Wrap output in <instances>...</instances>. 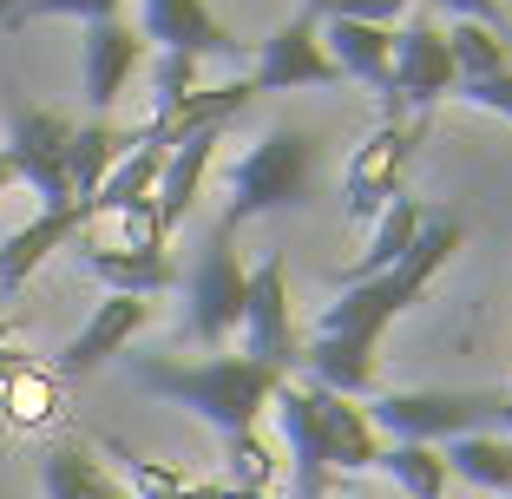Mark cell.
<instances>
[{
  "label": "cell",
  "instance_id": "cell-1",
  "mask_svg": "<svg viewBox=\"0 0 512 499\" xmlns=\"http://www.w3.org/2000/svg\"><path fill=\"white\" fill-rule=\"evenodd\" d=\"M460 237H467L460 217H427L421 237L407 243V257L394 263V270L368 276V283H348L342 303L322 309L316 342H302V368L316 375V388L342 394V401L375 394V342H381V329L421 303V289L434 283V270L460 250Z\"/></svg>",
  "mask_w": 512,
  "mask_h": 499
},
{
  "label": "cell",
  "instance_id": "cell-2",
  "mask_svg": "<svg viewBox=\"0 0 512 499\" xmlns=\"http://www.w3.org/2000/svg\"><path fill=\"white\" fill-rule=\"evenodd\" d=\"M132 381L151 394H165L178 408L204 414L217 434H243L263 421L270 394L283 375L256 368L250 355H211V362H178V355H132Z\"/></svg>",
  "mask_w": 512,
  "mask_h": 499
},
{
  "label": "cell",
  "instance_id": "cell-3",
  "mask_svg": "<svg viewBox=\"0 0 512 499\" xmlns=\"http://www.w3.org/2000/svg\"><path fill=\"white\" fill-rule=\"evenodd\" d=\"M309 178H316V145H309V132L276 125V132H263L250 152L230 165L224 217H217V224L237 230V224H250V217L296 211V204H309Z\"/></svg>",
  "mask_w": 512,
  "mask_h": 499
},
{
  "label": "cell",
  "instance_id": "cell-4",
  "mask_svg": "<svg viewBox=\"0 0 512 499\" xmlns=\"http://www.w3.org/2000/svg\"><path fill=\"white\" fill-rule=\"evenodd\" d=\"M486 421H499V394H473V388H394L368 408V427L381 440H421V447L486 434Z\"/></svg>",
  "mask_w": 512,
  "mask_h": 499
},
{
  "label": "cell",
  "instance_id": "cell-5",
  "mask_svg": "<svg viewBox=\"0 0 512 499\" xmlns=\"http://www.w3.org/2000/svg\"><path fill=\"white\" fill-rule=\"evenodd\" d=\"M453 60H447V33L434 20H407L394 33V60H388V92H381V119H407L427 112L440 99H453Z\"/></svg>",
  "mask_w": 512,
  "mask_h": 499
},
{
  "label": "cell",
  "instance_id": "cell-6",
  "mask_svg": "<svg viewBox=\"0 0 512 499\" xmlns=\"http://www.w3.org/2000/svg\"><path fill=\"white\" fill-rule=\"evenodd\" d=\"M243 289H250V270H243L237 250H230V230L217 224L211 237H204V250H197L191 283H184V303H191V335L204 348L230 342V335L243 329Z\"/></svg>",
  "mask_w": 512,
  "mask_h": 499
},
{
  "label": "cell",
  "instance_id": "cell-7",
  "mask_svg": "<svg viewBox=\"0 0 512 499\" xmlns=\"http://www.w3.org/2000/svg\"><path fill=\"white\" fill-rule=\"evenodd\" d=\"M414 138H421V119H381L375 132L355 145V158H348V171H342V217L348 224H368V217L401 191Z\"/></svg>",
  "mask_w": 512,
  "mask_h": 499
},
{
  "label": "cell",
  "instance_id": "cell-8",
  "mask_svg": "<svg viewBox=\"0 0 512 499\" xmlns=\"http://www.w3.org/2000/svg\"><path fill=\"white\" fill-rule=\"evenodd\" d=\"M243 355L256 368L289 381V368L302 362V335L289 322V276H283V257H263L250 270V289H243Z\"/></svg>",
  "mask_w": 512,
  "mask_h": 499
},
{
  "label": "cell",
  "instance_id": "cell-9",
  "mask_svg": "<svg viewBox=\"0 0 512 499\" xmlns=\"http://www.w3.org/2000/svg\"><path fill=\"white\" fill-rule=\"evenodd\" d=\"M66 138L73 125L60 112L40 106H14V132H7V165H14L20 184H33L40 211H66L73 204V184H66Z\"/></svg>",
  "mask_w": 512,
  "mask_h": 499
},
{
  "label": "cell",
  "instance_id": "cell-10",
  "mask_svg": "<svg viewBox=\"0 0 512 499\" xmlns=\"http://www.w3.org/2000/svg\"><path fill=\"white\" fill-rule=\"evenodd\" d=\"M329 79H342V73L322 53V20L309 7L289 14L270 40H256V66H250L256 92H302V86H329Z\"/></svg>",
  "mask_w": 512,
  "mask_h": 499
},
{
  "label": "cell",
  "instance_id": "cell-11",
  "mask_svg": "<svg viewBox=\"0 0 512 499\" xmlns=\"http://www.w3.org/2000/svg\"><path fill=\"white\" fill-rule=\"evenodd\" d=\"M138 33L158 53H184V60H243V40L204 0H138Z\"/></svg>",
  "mask_w": 512,
  "mask_h": 499
},
{
  "label": "cell",
  "instance_id": "cell-12",
  "mask_svg": "<svg viewBox=\"0 0 512 499\" xmlns=\"http://www.w3.org/2000/svg\"><path fill=\"white\" fill-rule=\"evenodd\" d=\"M138 60H145V33L132 27V20H86V33H79V86H86V106L92 112H112L125 99V86H132Z\"/></svg>",
  "mask_w": 512,
  "mask_h": 499
},
{
  "label": "cell",
  "instance_id": "cell-13",
  "mask_svg": "<svg viewBox=\"0 0 512 499\" xmlns=\"http://www.w3.org/2000/svg\"><path fill=\"white\" fill-rule=\"evenodd\" d=\"M309 414H316V447H322V467L342 480V473H368L381 460V434L368 427L362 401H342L329 388H309Z\"/></svg>",
  "mask_w": 512,
  "mask_h": 499
},
{
  "label": "cell",
  "instance_id": "cell-14",
  "mask_svg": "<svg viewBox=\"0 0 512 499\" xmlns=\"http://www.w3.org/2000/svg\"><path fill=\"white\" fill-rule=\"evenodd\" d=\"M250 99H256L250 79H230V86H197V92H184L178 106L151 112V125H138V145L171 152V145H178V138H191V132H224V125L237 119Z\"/></svg>",
  "mask_w": 512,
  "mask_h": 499
},
{
  "label": "cell",
  "instance_id": "cell-15",
  "mask_svg": "<svg viewBox=\"0 0 512 499\" xmlns=\"http://www.w3.org/2000/svg\"><path fill=\"white\" fill-rule=\"evenodd\" d=\"M270 414H276V434H283V447H289V493H296V499H329V480H335V473L322 467L316 414H309V388H296V381H276Z\"/></svg>",
  "mask_w": 512,
  "mask_h": 499
},
{
  "label": "cell",
  "instance_id": "cell-16",
  "mask_svg": "<svg viewBox=\"0 0 512 499\" xmlns=\"http://www.w3.org/2000/svg\"><path fill=\"white\" fill-rule=\"evenodd\" d=\"M73 250L112 296H165V289L178 283V263H171L165 250H119V243H99V237H86V230L73 237Z\"/></svg>",
  "mask_w": 512,
  "mask_h": 499
},
{
  "label": "cell",
  "instance_id": "cell-17",
  "mask_svg": "<svg viewBox=\"0 0 512 499\" xmlns=\"http://www.w3.org/2000/svg\"><path fill=\"white\" fill-rule=\"evenodd\" d=\"M217 138H224V132H191V138H178V145L165 152V165H158L151 211H158V230H165V237L191 217L197 191H204V171H211V158H217Z\"/></svg>",
  "mask_w": 512,
  "mask_h": 499
},
{
  "label": "cell",
  "instance_id": "cell-18",
  "mask_svg": "<svg viewBox=\"0 0 512 499\" xmlns=\"http://www.w3.org/2000/svg\"><path fill=\"white\" fill-rule=\"evenodd\" d=\"M151 322V303L145 296H106V303L92 309V322L66 342V355H60V375H92V368L106 362V355H119L125 342H132L138 329Z\"/></svg>",
  "mask_w": 512,
  "mask_h": 499
},
{
  "label": "cell",
  "instance_id": "cell-19",
  "mask_svg": "<svg viewBox=\"0 0 512 499\" xmlns=\"http://www.w3.org/2000/svg\"><path fill=\"white\" fill-rule=\"evenodd\" d=\"M86 224H92L86 204H66V211H40L27 230H14V237L0 243V289H20L46 257H53V250H66Z\"/></svg>",
  "mask_w": 512,
  "mask_h": 499
},
{
  "label": "cell",
  "instance_id": "cell-20",
  "mask_svg": "<svg viewBox=\"0 0 512 499\" xmlns=\"http://www.w3.org/2000/svg\"><path fill=\"white\" fill-rule=\"evenodd\" d=\"M322 53L335 60L342 79L388 92V60H394V27H368V20H322Z\"/></svg>",
  "mask_w": 512,
  "mask_h": 499
},
{
  "label": "cell",
  "instance_id": "cell-21",
  "mask_svg": "<svg viewBox=\"0 0 512 499\" xmlns=\"http://www.w3.org/2000/svg\"><path fill=\"white\" fill-rule=\"evenodd\" d=\"M421 224H427V204L421 197H407V191H394L388 204H381L375 211V237H368V250L355 263H348L342 276H335V283H368V276H381V270H394V263L407 257V243L421 237Z\"/></svg>",
  "mask_w": 512,
  "mask_h": 499
},
{
  "label": "cell",
  "instance_id": "cell-22",
  "mask_svg": "<svg viewBox=\"0 0 512 499\" xmlns=\"http://www.w3.org/2000/svg\"><path fill=\"white\" fill-rule=\"evenodd\" d=\"M132 145H138V138H132V132H119L112 119L73 125V138H66V184H73V204H86V197L106 184V171L119 165Z\"/></svg>",
  "mask_w": 512,
  "mask_h": 499
},
{
  "label": "cell",
  "instance_id": "cell-23",
  "mask_svg": "<svg viewBox=\"0 0 512 499\" xmlns=\"http://www.w3.org/2000/svg\"><path fill=\"white\" fill-rule=\"evenodd\" d=\"M132 138H138V132H132ZM158 165H165V152H158V145H132V152H125L119 165L106 171V184H99V191L86 197L92 224H99V217H119L125 204H145L151 184H158Z\"/></svg>",
  "mask_w": 512,
  "mask_h": 499
},
{
  "label": "cell",
  "instance_id": "cell-24",
  "mask_svg": "<svg viewBox=\"0 0 512 499\" xmlns=\"http://www.w3.org/2000/svg\"><path fill=\"white\" fill-rule=\"evenodd\" d=\"M440 460H447V473H460V480L486 486V493L512 499V440L499 434H460L440 447Z\"/></svg>",
  "mask_w": 512,
  "mask_h": 499
},
{
  "label": "cell",
  "instance_id": "cell-25",
  "mask_svg": "<svg viewBox=\"0 0 512 499\" xmlns=\"http://www.w3.org/2000/svg\"><path fill=\"white\" fill-rule=\"evenodd\" d=\"M375 467L388 473L407 499H447V460H440V447H421V440H388Z\"/></svg>",
  "mask_w": 512,
  "mask_h": 499
},
{
  "label": "cell",
  "instance_id": "cell-26",
  "mask_svg": "<svg viewBox=\"0 0 512 499\" xmlns=\"http://www.w3.org/2000/svg\"><path fill=\"white\" fill-rule=\"evenodd\" d=\"M447 60H453V79H493L512 66V40L480 20H453L447 27Z\"/></svg>",
  "mask_w": 512,
  "mask_h": 499
},
{
  "label": "cell",
  "instance_id": "cell-27",
  "mask_svg": "<svg viewBox=\"0 0 512 499\" xmlns=\"http://www.w3.org/2000/svg\"><path fill=\"white\" fill-rule=\"evenodd\" d=\"M0 414H7L14 427H46L53 414H60V381L46 375V368L20 362L14 375L0 381Z\"/></svg>",
  "mask_w": 512,
  "mask_h": 499
},
{
  "label": "cell",
  "instance_id": "cell-28",
  "mask_svg": "<svg viewBox=\"0 0 512 499\" xmlns=\"http://www.w3.org/2000/svg\"><path fill=\"white\" fill-rule=\"evenodd\" d=\"M270 480H276L270 440L256 434V427L224 434V486H230V493H270Z\"/></svg>",
  "mask_w": 512,
  "mask_h": 499
},
{
  "label": "cell",
  "instance_id": "cell-29",
  "mask_svg": "<svg viewBox=\"0 0 512 499\" xmlns=\"http://www.w3.org/2000/svg\"><path fill=\"white\" fill-rule=\"evenodd\" d=\"M106 486L112 480L99 473V460L86 447H53L46 454V499H99Z\"/></svg>",
  "mask_w": 512,
  "mask_h": 499
},
{
  "label": "cell",
  "instance_id": "cell-30",
  "mask_svg": "<svg viewBox=\"0 0 512 499\" xmlns=\"http://www.w3.org/2000/svg\"><path fill=\"white\" fill-rule=\"evenodd\" d=\"M119 7L125 0H20L0 27H27V20H79V27H86V20H112Z\"/></svg>",
  "mask_w": 512,
  "mask_h": 499
},
{
  "label": "cell",
  "instance_id": "cell-31",
  "mask_svg": "<svg viewBox=\"0 0 512 499\" xmlns=\"http://www.w3.org/2000/svg\"><path fill=\"white\" fill-rule=\"evenodd\" d=\"M414 0H309L316 20H368V27H394V14H407Z\"/></svg>",
  "mask_w": 512,
  "mask_h": 499
},
{
  "label": "cell",
  "instance_id": "cell-32",
  "mask_svg": "<svg viewBox=\"0 0 512 499\" xmlns=\"http://www.w3.org/2000/svg\"><path fill=\"white\" fill-rule=\"evenodd\" d=\"M184 92H197V60H184V53H158V66H151V99H158V112L178 106Z\"/></svg>",
  "mask_w": 512,
  "mask_h": 499
},
{
  "label": "cell",
  "instance_id": "cell-33",
  "mask_svg": "<svg viewBox=\"0 0 512 499\" xmlns=\"http://www.w3.org/2000/svg\"><path fill=\"white\" fill-rule=\"evenodd\" d=\"M125 480H132V499H158V493H178L184 473L178 467H158V460H132V454H125Z\"/></svg>",
  "mask_w": 512,
  "mask_h": 499
},
{
  "label": "cell",
  "instance_id": "cell-34",
  "mask_svg": "<svg viewBox=\"0 0 512 499\" xmlns=\"http://www.w3.org/2000/svg\"><path fill=\"white\" fill-rule=\"evenodd\" d=\"M434 7H440L447 20H480V27H493V33H506V40H512L506 7H499V0H434Z\"/></svg>",
  "mask_w": 512,
  "mask_h": 499
},
{
  "label": "cell",
  "instance_id": "cell-35",
  "mask_svg": "<svg viewBox=\"0 0 512 499\" xmlns=\"http://www.w3.org/2000/svg\"><path fill=\"white\" fill-rule=\"evenodd\" d=\"M20 362H27V355H20V348H7V316H0V381L14 375V368H20Z\"/></svg>",
  "mask_w": 512,
  "mask_h": 499
},
{
  "label": "cell",
  "instance_id": "cell-36",
  "mask_svg": "<svg viewBox=\"0 0 512 499\" xmlns=\"http://www.w3.org/2000/svg\"><path fill=\"white\" fill-rule=\"evenodd\" d=\"M158 499H224V486H197V480H184L178 493H158Z\"/></svg>",
  "mask_w": 512,
  "mask_h": 499
},
{
  "label": "cell",
  "instance_id": "cell-37",
  "mask_svg": "<svg viewBox=\"0 0 512 499\" xmlns=\"http://www.w3.org/2000/svg\"><path fill=\"white\" fill-rule=\"evenodd\" d=\"M7 184H20V178H14V165H7V152H0V191H7Z\"/></svg>",
  "mask_w": 512,
  "mask_h": 499
},
{
  "label": "cell",
  "instance_id": "cell-38",
  "mask_svg": "<svg viewBox=\"0 0 512 499\" xmlns=\"http://www.w3.org/2000/svg\"><path fill=\"white\" fill-rule=\"evenodd\" d=\"M499 421H506V427H512V394H499Z\"/></svg>",
  "mask_w": 512,
  "mask_h": 499
},
{
  "label": "cell",
  "instance_id": "cell-39",
  "mask_svg": "<svg viewBox=\"0 0 512 499\" xmlns=\"http://www.w3.org/2000/svg\"><path fill=\"white\" fill-rule=\"evenodd\" d=\"M224 499H263V493H230V486H224Z\"/></svg>",
  "mask_w": 512,
  "mask_h": 499
}]
</instances>
